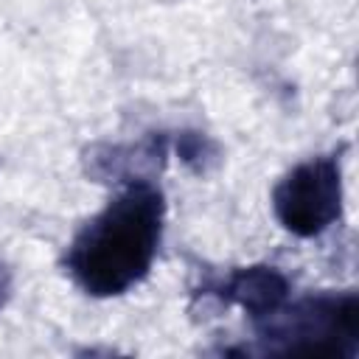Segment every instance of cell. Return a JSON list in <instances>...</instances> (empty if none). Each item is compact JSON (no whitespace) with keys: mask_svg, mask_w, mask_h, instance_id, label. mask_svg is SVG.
Listing matches in <instances>:
<instances>
[{"mask_svg":"<svg viewBox=\"0 0 359 359\" xmlns=\"http://www.w3.org/2000/svg\"><path fill=\"white\" fill-rule=\"evenodd\" d=\"M272 208L278 222L300 236L311 238L325 233L342 213V165L339 157H311L294 165L272 191Z\"/></svg>","mask_w":359,"mask_h":359,"instance_id":"3957f363","label":"cell"},{"mask_svg":"<svg viewBox=\"0 0 359 359\" xmlns=\"http://www.w3.org/2000/svg\"><path fill=\"white\" fill-rule=\"evenodd\" d=\"M210 294H216L222 303L241 306L255 323V320L272 314L280 303H286L289 280L275 266H247V269H236L230 278L216 283L210 289Z\"/></svg>","mask_w":359,"mask_h":359,"instance_id":"277c9868","label":"cell"},{"mask_svg":"<svg viewBox=\"0 0 359 359\" xmlns=\"http://www.w3.org/2000/svg\"><path fill=\"white\" fill-rule=\"evenodd\" d=\"M165 160V137L149 135L137 146H98L87 151V171L109 182L149 180L143 171L160 168Z\"/></svg>","mask_w":359,"mask_h":359,"instance_id":"5b68a950","label":"cell"},{"mask_svg":"<svg viewBox=\"0 0 359 359\" xmlns=\"http://www.w3.org/2000/svg\"><path fill=\"white\" fill-rule=\"evenodd\" d=\"M177 154L194 174H208L219 163V146L202 132H182L177 137Z\"/></svg>","mask_w":359,"mask_h":359,"instance_id":"8992f818","label":"cell"},{"mask_svg":"<svg viewBox=\"0 0 359 359\" xmlns=\"http://www.w3.org/2000/svg\"><path fill=\"white\" fill-rule=\"evenodd\" d=\"M165 222L163 191L151 180H132L73 236L65 269L93 297H115L137 286L160 250Z\"/></svg>","mask_w":359,"mask_h":359,"instance_id":"6da1fadb","label":"cell"},{"mask_svg":"<svg viewBox=\"0 0 359 359\" xmlns=\"http://www.w3.org/2000/svg\"><path fill=\"white\" fill-rule=\"evenodd\" d=\"M255 331L266 351H314L353 356L359 339V297L309 294L297 303H280L272 314L255 320Z\"/></svg>","mask_w":359,"mask_h":359,"instance_id":"7a4b0ae2","label":"cell"},{"mask_svg":"<svg viewBox=\"0 0 359 359\" xmlns=\"http://www.w3.org/2000/svg\"><path fill=\"white\" fill-rule=\"evenodd\" d=\"M8 294H11V272H8V269L0 264V309L6 306Z\"/></svg>","mask_w":359,"mask_h":359,"instance_id":"52a82bcc","label":"cell"}]
</instances>
